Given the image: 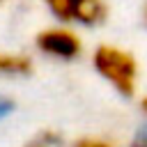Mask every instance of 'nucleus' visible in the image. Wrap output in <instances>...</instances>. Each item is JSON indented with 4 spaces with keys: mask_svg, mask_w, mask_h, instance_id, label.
Masks as SVG:
<instances>
[{
    "mask_svg": "<svg viewBox=\"0 0 147 147\" xmlns=\"http://www.w3.org/2000/svg\"><path fill=\"white\" fill-rule=\"evenodd\" d=\"M92 67L124 99H131L136 94L138 78H140V64L131 51L113 46V44H101L92 53Z\"/></svg>",
    "mask_w": 147,
    "mask_h": 147,
    "instance_id": "obj_1",
    "label": "nucleus"
},
{
    "mask_svg": "<svg viewBox=\"0 0 147 147\" xmlns=\"http://www.w3.org/2000/svg\"><path fill=\"white\" fill-rule=\"evenodd\" d=\"M34 44H37V48L44 55H51V57L64 60V62H71V60L80 57V53H83L80 37L74 30H67V28H48V30H41L37 34Z\"/></svg>",
    "mask_w": 147,
    "mask_h": 147,
    "instance_id": "obj_2",
    "label": "nucleus"
},
{
    "mask_svg": "<svg viewBox=\"0 0 147 147\" xmlns=\"http://www.w3.org/2000/svg\"><path fill=\"white\" fill-rule=\"evenodd\" d=\"M106 18H108V5H106V0H87V2L80 5L78 14H76V23L87 25V28L101 25V23H106Z\"/></svg>",
    "mask_w": 147,
    "mask_h": 147,
    "instance_id": "obj_3",
    "label": "nucleus"
},
{
    "mask_svg": "<svg viewBox=\"0 0 147 147\" xmlns=\"http://www.w3.org/2000/svg\"><path fill=\"white\" fill-rule=\"evenodd\" d=\"M32 71V60L28 55L0 53V76H25Z\"/></svg>",
    "mask_w": 147,
    "mask_h": 147,
    "instance_id": "obj_4",
    "label": "nucleus"
},
{
    "mask_svg": "<svg viewBox=\"0 0 147 147\" xmlns=\"http://www.w3.org/2000/svg\"><path fill=\"white\" fill-rule=\"evenodd\" d=\"M83 2H87V0H46V5L53 11V16L60 18L62 23H74Z\"/></svg>",
    "mask_w": 147,
    "mask_h": 147,
    "instance_id": "obj_5",
    "label": "nucleus"
},
{
    "mask_svg": "<svg viewBox=\"0 0 147 147\" xmlns=\"http://www.w3.org/2000/svg\"><path fill=\"white\" fill-rule=\"evenodd\" d=\"M25 147H64V142H62V138L55 133V131H41L30 145H25Z\"/></svg>",
    "mask_w": 147,
    "mask_h": 147,
    "instance_id": "obj_6",
    "label": "nucleus"
},
{
    "mask_svg": "<svg viewBox=\"0 0 147 147\" xmlns=\"http://www.w3.org/2000/svg\"><path fill=\"white\" fill-rule=\"evenodd\" d=\"M74 147H115V145L106 138H80L74 142Z\"/></svg>",
    "mask_w": 147,
    "mask_h": 147,
    "instance_id": "obj_7",
    "label": "nucleus"
},
{
    "mask_svg": "<svg viewBox=\"0 0 147 147\" xmlns=\"http://www.w3.org/2000/svg\"><path fill=\"white\" fill-rule=\"evenodd\" d=\"M11 110H14V101H11L9 96H2V94H0V119L7 117Z\"/></svg>",
    "mask_w": 147,
    "mask_h": 147,
    "instance_id": "obj_8",
    "label": "nucleus"
},
{
    "mask_svg": "<svg viewBox=\"0 0 147 147\" xmlns=\"http://www.w3.org/2000/svg\"><path fill=\"white\" fill-rule=\"evenodd\" d=\"M140 110H142V115L147 117V94H145V96L140 99Z\"/></svg>",
    "mask_w": 147,
    "mask_h": 147,
    "instance_id": "obj_9",
    "label": "nucleus"
},
{
    "mask_svg": "<svg viewBox=\"0 0 147 147\" xmlns=\"http://www.w3.org/2000/svg\"><path fill=\"white\" fill-rule=\"evenodd\" d=\"M126 147H147V142H142V140H136V138H133V140H131Z\"/></svg>",
    "mask_w": 147,
    "mask_h": 147,
    "instance_id": "obj_10",
    "label": "nucleus"
},
{
    "mask_svg": "<svg viewBox=\"0 0 147 147\" xmlns=\"http://www.w3.org/2000/svg\"><path fill=\"white\" fill-rule=\"evenodd\" d=\"M142 18H145V23H147V5H145V9H142Z\"/></svg>",
    "mask_w": 147,
    "mask_h": 147,
    "instance_id": "obj_11",
    "label": "nucleus"
}]
</instances>
